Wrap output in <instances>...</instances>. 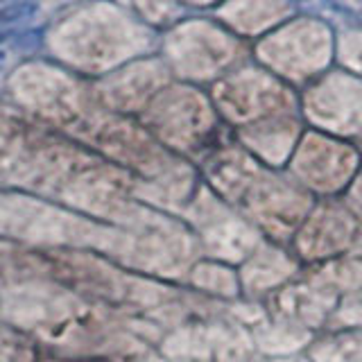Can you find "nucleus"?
Masks as SVG:
<instances>
[{"mask_svg": "<svg viewBox=\"0 0 362 362\" xmlns=\"http://www.w3.org/2000/svg\"><path fill=\"white\" fill-rule=\"evenodd\" d=\"M37 5L32 0H11V3H0V32H9L18 23L34 16Z\"/></svg>", "mask_w": 362, "mask_h": 362, "instance_id": "f257e3e1", "label": "nucleus"}, {"mask_svg": "<svg viewBox=\"0 0 362 362\" xmlns=\"http://www.w3.org/2000/svg\"><path fill=\"white\" fill-rule=\"evenodd\" d=\"M0 3H11V0H0Z\"/></svg>", "mask_w": 362, "mask_h": 362, "instance_id": "f03ea898", "label": "nucleus"}]
</instances>
